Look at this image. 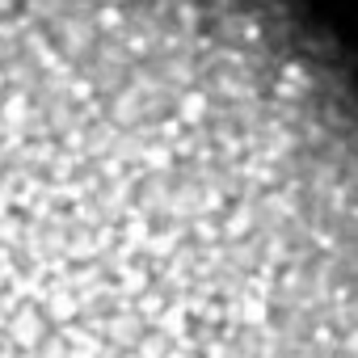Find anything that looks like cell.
<instances>
[{
  "label": "cell",
  "instance_id": "1",
  "mask_svg": "<svg viewBox=\"0 0 358 358\" xmlns=\"http://www.w3.org/2000/svg\"><path fill=\"white\" fill-rule=\"evenodd\" d=\"M0 358H358V59L303 0H0Z\"/></svg>",
  "mask_w": 358,
  "mask_h": 358
}]
</instances>
